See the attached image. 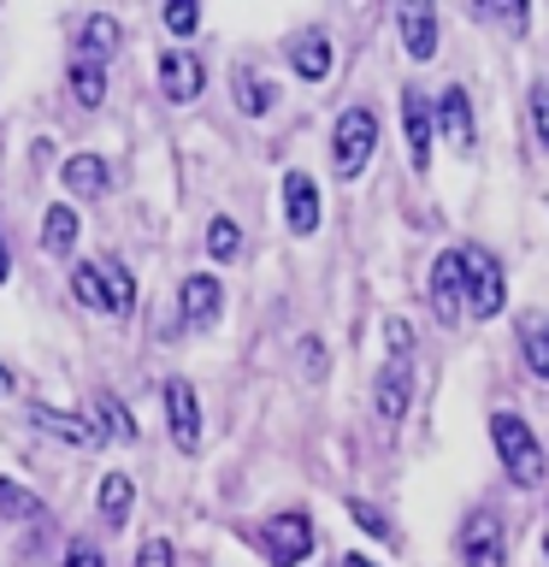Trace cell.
I'll return each instance as SVG.
<instances>
[{
    "mask_svg": "<svg viewBox=\"0 0 549 567\" xmlns=\"http://www.w3.org/2000/svg\"><path fill=\"white\" fill-rule=\"evenodd\" d=\"M490 443H496V455H503V473L514 478L520 491H538L543 485V443L538 432L520 420V414H490Z\"/></svg>",
    "mask_w": 549,
    "mask_h": 567,
    "instance_id": "cell-1",
    "label": "cell"
},
{
    "mask_svg": "<svg viewBox=\"0 0 549 567\" xmlns=\"http://www.w3.org/2000/svg\"><path fill=\"white\" fill-rule=\"evenodd\" d=\"M372 148H379V113L372 106H349L331 131V172L336 177H361Z\"/></svg>",
    "mask_w": 549,
    "mask_h": 567,
    "instance_id": "cell-2",
    "label": "cell"
},
{
    "mask_svg": "<svg viewBox=\"0 0 549 567\" xmlns=\"http://www.w3.org/2000/svg\"><path fill=\"white\" fill-rule=\"evenodd\" d=\"M460 272H467V313L473 319H496L503 313V260L490 255V248H460Z\"/></svg>",
    "mask_w": 549,
    "mask_h": 567,
    "instance_id": "cell-3",
    "label": "cell"
},
{
    "mask_svg": "<svg viewBox=\"0 0 549 567\" xmlns=\"http://www.w3.org/2000/svg\"><path fill=\"white\" fill-rule=\"evenodd\" d=\"M260 549H266V561H272V567H301L313 556V520L301 508L272 514V520L260 526Z\"/></svg>",
    "mask_w": 549,
    "mask_h": 567,
    "instance_id": "cell-4",
    "label": "cell"
},
{
    "mask_svg": "<svg viewBox=\"0 0 549 567\" xmlns=\"http://www.w3.org/2000/svg\"><path fill=\"white\" fill-rule=\"evenodd\" d=\"M219 313H225V284L213 272H189L184 284H177V319H184L189 331L219 326Z\"/></svg>",
    "mask_w": 549,
    "mask_h": 567,
    "instance_id": "cell-5",
    "label": "cell"
},
{
    "mask_svg": "<svg viewBox=\"0 0 549 567\" xmlns=\"http://www.w3.org/2000/svg\"><path fill=\"white\" fill-rule=\"evenodd\" d=\"M407 402H414V361L390 354L379 367V384H372V408H379V425H402L407 420Z\"/></svg>",
    "mask_w": 549,
    "mask_h": 567,
    "instance_id": "cell-6",
    "label": "cell"
},
{
    "mask_svg": "<svg viewBox=\"0 0 549 567\" xmlns=\"http://www.w3.org/2000/svg\"><path fill=\"white\" fill-rule=\"evenodd\" d=\"M432 313L443 326H455L467 313V272H460V248H443L432 260Z\"/></svg>",
    "mask_w": 549,
    "mask_h": 567,
    "instance_id": "cell-7",
    "label": "cell"
},
{
    "mask_svg": "<svg viewBox=\"0 0 549 567\" xmlns=\"http://www.w3.org/2000/svg\"><path fill=\"white\" fill-rule=\"evenodd\" d=\"M432 131H437L432 95L425 89H402V136H407V166L414 172L432 166Z\"/></svg>",
    "mask_w": 549,
    "mask_h": 567,
    "instance_id": "cell-8",
    "label": "cell"
},
{
    "mask_svg": "<svg viewBox=\"0 0 549 567\" xmlns=\"http://www.w3.org/2000/svg\"><path fill=\"white\" fill-rule=\"evenodd\" d=\"M432 118H437V131L455 142L460 154H473L478 148V124H473V95L460 83L449 89H437V101H432Z\"/></svg>",
    "mask_w": 549,
    "mask_h": 567,
    "instance_id": "cell-9",
    "label": "cell"
},
{
    "mask_svg": "<svg viewBox=\"0 0 549 567\" xmlns=\"http://www.w3.org/2000/svg\"><path fill=\"white\" fill-rule=\"evenodd\" d=\"M166 425H172V443L184 455L201 450V402H195L189 379H166Z\"/></svg>",
    "mask_w": 549,
    "mask_h": 567,
    "instance_id": "cell-10",
    "label": "cell"
},
{
    "mask_svg": "<svg viewBox=\"0 0 549 567\" xmlns=\"http://www.w3.org/2000/svg\"><path fill=\"white\" fill-rule=\"evenodd\" d=\"M201 89H207V65L195 60L189 48H166V53H159V95L177 101V106H189Z\"/></svg>",
    "mask_w": 549,
    "mask_h": 567,
    "instance_id": "cell-11",
    "label": "cell"
},
{
    "mask_svg": "<svg viewBox=\"0 0 549 567\" xmlns=\"http://www.w3.org/2000/svg\"><path fill=\"white\" fill-rule=\"evenodd\" d=\"M455 544H460V561H467V567H503V556H508L503 520H490L485 508L460 520V538H455Z\"/></svg>",
    "mask_w": 549,
    "mask_h": 567,
    "instance_id": "cell-12",
    "label": "cell"
},
{
    "mask_svg": "<svg viewBox=\"0 0 549 567\" xmlns=\"http://www.w3.org/2000/svg\"><path fill=\"white\" fill-rule=\"evenodd\" d=\"M83 420H89V432H95V443H136V420H131V408H124L113 390H95Z\"/></svg>",
    "mask_w": 549,
    "mask_h": 567,
    "instance_id": "cell-13",
    "label": "cell"
},
{
    "mask_svg": "<svg viewBox=\"0 0 549 567\" xmlns=\"http://www.w3.org/2000/svg\"><path fill=\"white\" fill-rule=\"evenodd\" d=\"M283 219H290V237H313L319 230V184L308 172L283 177Z\"/></svg>",
    "mask_w": 549,
    "mask_h": 567,
    "instance_id": "cell-14",
    "label": "cell"
},
{
    "mask_svg": "<svg viewBox=\"0 0 549 567\" xmlns=\"http://www.w3.org/2000/svg\"><path fill=\"white\" fill-rule=\"evenodd\" d=\"M396 30H402V48H407V60H432L437 53V12L425 7V0H407V7L396 12Z\"/></svg>",
    "mask_w": 549,
    "mask_h": 567,
    "instance_id": "cell-15",
    "label": "cell"
},
{
    "mask_svg": "<svg viewBox=\"0 0 549 567\" xmlns=\"http://www.w3.org/2000/svg\"><path fill=\"white\" fill-rule=\"evenodd\" d=\"M30 425L53 443H71V450H95V432H89L83 414H65V408H48V402H30Z\"/></svg>",
    "mask_w": 549,
    "mask_h": 567,
    "instance_id": "cell-16",
    "label": "cell"
},
{
    "mask_svg": "<svg viewBox=\"0 0 549 567\" xmlns=\"http://www.w3.org/2000/svg\"><path fill=\"white\" fill-rule=\"evenodd\" d=\"M77 60H95V65H106V60H113V53L124 48V24H118V18L113 12H89L83 18V30H77Z\"/></svg>",
    "mask_w": 549,
    "mask_h": 567,
    "instance_id": "cell-17",
    "label": "cell"
},
{
    "mask_svg": "<svg viewBox=\"0 0 549 567\" xmlns=\"http://www.w3.org/2000/svg\"><path fill=\"white\" fill-rule=\"evenodd\" d=\"M60 184L77 195V202H101L106 184H113V172H106V159H101V154H71V159H65V172H60Z\"/></svg>",
    "mask_w": 549,
    "mask_h": 567,
    "instance_id": "cell-18",
    "label": "cell"
},
{
    "mask_svg": "<svg viewBox=\"0 0 549 567\" xmlns=\"http://www.w3.org/2000/svg\"><path fill=\"white\" fill-rule=\"evenodd\" d=\"M131 508H136V485L131 473H101V491H95V514L106 526H131Z\"/></svg>",
    "mask_w": 549,
    "mask_h": 567,
    "instance_id": "cell-19",
    "label": "cell"
},
{
    "mask_svg": "<svg viewBox=\"0 0 549 567\" xmlns=\"http://www.w3.org/2000/svg\"><path fill=\"white\" fill-rule=\"evenodd\" d=\"M71 301L89 313H113V290H106V266L101 260H77L71 266Z\"/></svg>",
    "mask_w": 549,
    "mask_h": 567,
    "instance_id": "cell-20",
    "label": "cell"
},
{
    "mask_svg": "<svg viewBox=\"0 0 549 567\" xmlns=\"http://www.w3.org/2000/svg\"><path fill=\"white\" fill-rule=\"evenodd\" d=\"M290 65H296V78H301V83H325V78H331V35H325V30L296 35Z\"/></svg>",
    "mask_w": 549,
    "mask_h": 567,
    "instance_id": "cell-21",
    "label": "cell"
},
{
    "mask_svg": "<svg viewBox=\"0 0 549 567\" xmlns=\"http://www.w3.org/2000/svg\"><path fill=\"white\" fill-rule=\"evenodd\" d=\"M230 89H237V106L248 118H266L278 106V83L272 78H260L255 65H237V78H230Z\"/></svg>",
    "mask_w": 549,
    "mask_h": 567,
    "instance_id": "cell-22",
    "label": "cell"
},
{
    "mask_svg": "<svg viewBox=\"0 0 549 567\" xmlns=\"http://www.w3.org/2000/svg\"><path fill=\"white\" fill-rule=\"evenodd\" d=\"M65 89H71V101H77L83 113H95V106L106 101V65H95V60H71Z\"/></svg>",
    "mask_w": 549,
    "mask_h": 567,
    "instance_id": "cell-23",
    "label": "cell"
},
{
    "mask_svg": "<svg viewBox=\"0 0 549 567\" xmlns=\"http://www.w3.org/2000/svg\"><path fill=\"white\" fill-rule=\"evenodd\" d=\"M42 248H48V255H71V248H77V207L53 202L42 213Z\"/></svg>",
    "mask_w": 549,
    "mask_h": 567,
    "instance_id": "cell-24",
    "label": "cell"
},
{
    "mask_svg": "<svg viewBox=\"0 0 549 567\" xmlns=\"http://www.w3.org/2000/svg\"><path fill=\"white\" fill-rule=\"evenodd\" d=\"M520 354H526L531 379H549V319L543 313H526L520 319Z\"/></svg>",
    "mask_w": 549,
    "mask_h": 567,
    "instance_id": "cell-25",
    "label": "cell"
},
{
    "mask_svg": "<svg viewBox=\"0 0 549 567\" xmlns=\"http://www.w3.org/2000/svg\"><path fill=\"white\" fill-rule=\"evenodd\" d=\"M0 514H7V520H42V496L12 485V478H0Z\"/></svg>",
    "mask_w": 549,
    "mask_h": 567,
    "instance_id": "cell-26",
    "label": "cell"
},
{
    "mask_svg": "<svg viewBox=\"0 0 549 567\" xmlns=\"http://www.w3.org/2000/svg\"><path fill=\"white\" fill-rule=\"evenodd\" d=\"M101 266H106V290H113V313L131 319V308H136V278H131V266H124V260H101Z\"/></svg>",
    "mask_w": 549,
    "mask_h": 567,
    "instance_id": "cell-27",
    "label": "cell"
},
{
    "mask_svg": "<svg viewBox=\"0 0 549 567\" xmlns=\"http://www.w3.org/2000/svg\"><path fill=\"white\" fill-rule=\"evenodd\" d=\"M207 255H213V260H237V255H242V230H237V219H225V213H219V219L207 225Z\"/></svg>",
    "mask_w": 549,
    "mask_h": 567,
    "instance_id": "cell-28",
    "label": "cell"
},
{
    "mask_svg": "<svg viewBox=\"0 0 549 567\" xmlns=\"http://www.w3.org/2000/svg\"><path fill=\"white\" fill-rule=\"evenodd\" d=\"M349 520L366 532V538H379V544H396V526L384 520V508H372V503H361V496H349Z\"/></svg>",
    "mask_w": 549,
    "mask_h": 567,
    "instance_id": "cell-29",
    "label": "cell"
},
{
    "mask_svg": "<svg viewBox=\"0 0 549 567\" xmlns=\"http://www.w3.org/2000/svg\"><path fill=\"white\" fill-rule=\"evenodd\" d=\"M166 30L172 35H195V30H201V7H195V0H172V7H166Z\"/></svg>",
    "mask_w": 549,
    "mask_h": 567,
    "instance_id": "cell-30",
    "label": "cell"
},
{
    "mask_svg": "<svg viewBox=\"0 0 549 567\" xmlns=\"http://www.w3.org/2000/svg\"><path fill=\"white\" fill-rule=\"evenodd\" d=\"M384 343H390V354H402V361H414V326H407L402 313H390V319H384Z\"/></svg>",
    "mask_w": 549,
    "mask_h": 567,
    "instance_id": "cell-31",
    "label": "cell"
},
{
    "mask_svg": "<svg viewBox=\"0 0 549 567\" xmlns=\"http://www.w3.org/2000/svg\"><path fill=\"white\" fill-rule=\"evenodd\" d=\"M136 567H177V556H172L166 538H142L136 544Z\"/></svg>",
    "mask_w": 549,
    "mask_h": 567,
    "instance_id": "cell-32",
    "label": "cell"
},
{
    "mask_svg": "<svg viewBox=\"0 0 549 567\" xmlns=\"http://www.w3.org/2000/svg\"><path fill=\"white\" fill-rule=\"evenodd\" d=\"M531 131H538V142L549 148V83L531 89Z\"/></svg>",
    "mask_w": 549,
    "mask_h": 567,
    "instance_id": "cell-33",
    "label": "cell"
},
{
    "mask_svg": "<svg viewBox=\"0 0 549 567\" xmlns=\"http://www.w3.org/2000/svg\"><path fill=\"white\" fill-rule=\"evenodd\" d=\"M65 567H106V556L89 538H71V549H65Z\"/></svg>",
    "mask_w": 549,
    "mask_h": 567,
    "instance_id": "cell-34",
    "label": "cell"
},
{
    "mask_svg": "<svg viewBox=\"0 0 549 567\" xmlns=\"http://www.w3.org/2000/svg\"><path fill=\"white\" fill-rule=\"evenodd\" d=\"M301 372H308V379H325V343H319V337L301 343Z\"/></svg>",
    "mask_w": 549,
    "mask_h": 567,
    "instance_id": "cell-35",
    "label": "cell"
},
{
    "mask_svg": "<svg viewBox=\"0 0 549 567\" xmlns=\"http://www.w3.org/2000/svg\"><path fill=\"white\" fill-rule=\"evenodd\" d=\"M478 18H496V24H508V30H526V7H478Z\"/></svg>",
    "mask_w": 549,
    "mask_h": 567,
    "instance_id": "cell-36",
    "label": "cell"
},
{
    "mask_svg": "<svg viewBox=\"0 0 549 567\" xmlns=\"http://www.w3.org/2000/svg\"><path fill=\"white\" fill-rule=\"evenodd\" d=\"M12 390H18V379H12V367L0 361V396H12Z\"/></svg>",
    "mask_w": 549,
    "mask_h": 567,
    "instance_id": "cell-37",
    "label": "cell"
},
{
    "mask_svg": "<svg viewBox=\"0 0 549 567\" xmlns=\"http://www.w3.org/2000/svg\"><path fill=\"white\" fill-rule=\"evenodd\" d=\"M7 272H12V255H7V237H0V284H7Z\"/></svg>",
    "mask_w": 549,
    "mask_h": 567,
    "instance_id": "cell-38",
    "label": "cell"
},
{
    "mask_svg": "<svg viewBox=\"0 0 549 567\" xmlns=\"http://www.w3.org/2000/svg\"><path fill=\"white\" fill-rule=\"evenodd\" d=\"M343 567H379V561H366V556H343Z\"/></svg>",
    "mask_w": 549,
    "mask_h": 567,
    "instance_id": "cell-39",
    "label": "cell"
},
{
    "mask_svg": "<svg viewBox=\"0 0 549 567\" xmlns=\"http://www.w3.org/2000/svg\"><path fill=\"white\" fill-rule=\"evenodd\" d=\"M543 561H549V544H543Z\"/></svg>",
    "mask_w": 549,
    "mask_h": 567,
    "instance_id": "cell-40",
    "label": "cell"
}]
</instances>
